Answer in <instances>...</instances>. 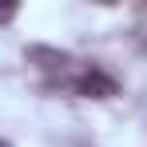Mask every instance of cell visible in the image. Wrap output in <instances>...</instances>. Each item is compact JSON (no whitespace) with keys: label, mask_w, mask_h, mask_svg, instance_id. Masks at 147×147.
<instances>
[{"label":"cell","mask_w":147,"mask_h":147,"mask_svg":"<svg viewBox=\"0 0 147 147\" xmlns=\"http://www.w3.org/2000/svg\"><path fill=\"white\" fill-rule=\"evenodd\" d=\"M76 92L84 99H111V96H119V84L111 76H103V72H84L76 80Z\"/></svg>","instance_id":"obj_1"},{"label":"cell","mask_w":147,"mask_h":147,"mask_svg":"<svg viewBox=\"0 0 147 147\" xmlns=\"http://www.w3.org/2000/svg\"><path fill=\"white\" fill-rule=\"evenodd\" d=\"M12 16H16V4H0V24H8Z\"/></svg>","instance_id":"obj_2"},{"label":"cell","mask_w":147,"mask_h":147,"mask_svg":"<svg viewBox=\"0 0 147 147\" xmlns=\"http://www.w3.org/2000/svg\"><path fill=\"white\" fill-rule=\"evenodd\" d=\"M0 147H12V143H8V139H0Z\"/></svg>","instance_id":"obj_3"}]
</instances>
